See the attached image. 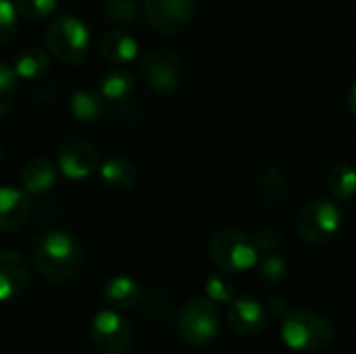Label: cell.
I'll return each instance as SVG.
<instances>
[{"mask_svg": "<svg viewBox=\"0 0 356 354\" xmlns=\"http://www.w3.org/2000/svg\"><path fill=\"white\" fill-rule=\"evenodd\" d=\"M35 271L50 284L71 282L83 267V248L67 232H44L31 244Z\"/></svg>", "mask_w": 356, "mask_h": 354, "instance_id": "1", "label": "cell"}, {"mask_svg": "<svg viewBox=\"0 0 356 354\" xmlns=\"http://www.w3.org/2000/svg\"><path fill=\"white\" fill-rule=\"evenodd\" d=\"M282 340L296 353H317L334 340V323L311 309H294L282 319Z\"/></svg>", "mask_w": 356, "mask_h": 354, "instance_id": "2", "label": "cell"}, {"mask_svg": "<svg viewBox=\"0 0 356 354\" xmlns=\"http://www.w3.org/2000/svg\"><path fill=\"white\" fill-rule=\"evenodd\" d=\"M177 332L179 338L194 348L215 342L221 332L217 305L209 296L190 298L177 313Z\"/></svg>", "mask_w": 356, "mask_h": 354, "instance_id": "3", "label": "cell"}, {"mask_svg": "<svg viewBox=\"0 0 356 354\" xmlns=\"http://www.w3.org/2000/svg\"><path fill=\"white\" fill-rule=\"evenodd\" d=\"M259 246L242 230H221L209 242L211 261L225 273H242L257 265Z\"/></svg>", "mask_w": 356, "mask_h": 354, "instance_id": "4", "label": "cell"}, {"mask_svg": "<svg viewBox=\"0 0 356 354\" xmlns=\"http://www.w3.org/2000/svg\"><path fill=\"white\" fill-rule=\"evenodd\" d=\"M88 44L90 31L86 23L75 15L56 17L46 27V48L56 61L65 65H77L86 56Z\"/></svg>", "mask_w": 356, "mask_h": 354, "instance_id": "5", "label": "cell"}, {"mask_svg": "<svg viewBox=\"0 0 356 354\" xmlns=\"http://www.w3.org/2000/svg\"><path fill=\"white\" fill-rule=\"evenodd\" d=\"M342 227V211L336 202L319 198L302 207L296 219L300 238L309 244L323 246L332 242Z\"/></svg>", "mask_w": 356, "mask_h": 354, "instance_id": "6", "label": "cell"}, {"mask_svg": "<svg viewBox=\"0 0 356 354\" xmlns=\"http://www.w3.org/2000/svg\"><path fill=\"white\" fill-rule=\"evenodd\" d=\"M90 340L100 354H127L134 346V330L117 309H106L94 315Z\"/></svg>", "mask_w": 356, "mask_h": 354, "instance_id": "7", "label": "cell"}, {"mask_svg": "<svg viewBox=\"0 0 356 354\" xmlns=\"http://www.w3.org/2000/svg\"><path fill=\"white\" fill-rule=\"evenodd\" d=\"M142 71H144L146 83L159 94L177 92V88L181 83V75H184L179 56L165 48H156V50L148 52L144 56Z\"/></svg>", "mask_w": 356, "mask_h": 354, "instance_id": "8", "label": "cell"}, {"mask_svg": "<svg viewBox=\"0 0 356 354\" xmlns=\"http://www.w3.org/2000/svg\"><path fill=\"white\" fill-rule=\"evenodd\" d=\"M196 0H144L148 25L165 35L179 33L194 17Z\"/></svg>", "mask_w": 356, "mask_h": 354, "instance_id": "9", "label": "cell"}, {"mask_svg": "<svg viewBox=\"0 0 356 354\" xmlns=\"http://www.w3.org/2000/svg\"><path fill=\"white\" fill-rule=\"evenodd\" d=\"M56 161H58L60 173L67 179L79 182L92 175L94 169L98 167V150L88 140L71 136V138L60 140L56 148Z\"/></svg>", "mask_w": 356, "mask_h": 354, "instance_id": "10", "label": "cell"}, {"mask_svg": "<svg viewBox=\"0 0 356 354\" xmlns=\"http://www.w3.org/2000/svg\"><path fill=\"white\" fill-rule=\"evenodd\" d=\"M29 286V265L15 250L0 252V300L4 305L17 303Z\"/></svg>", "mask_w": 356, "mask_h": 354, "instance_id": "11", "label": "cell"}, {"mask_svg": "<svg viewBox=\"0 0 356 354\" xmlns=\"http://www.w3.org/2000/svg\"><path fill=\"white\" fill-rule=\"evenodd\" d=\"M267 311L269 309H265L257 298L236 296L229 305L227 321L242 336H259L267 328Z\"/></svg>", "mask_w": 356, "mask_h": 354, "instance_id": "12", "label": "cell"}, {"mask_svg": "<svg viewBox=\"0 0 356 354\" xmlns=\"http://www.w3.org/2000/svg\"><path fill=\"white\" fill-rule=\"evenodd\" d=\"M31 215L29 194L25 190L4 186L0 190V230L4 234H13L21 230Z\"/></svg>", "mask_w": 356, "mask_h": 354, "instance_id": "13", "label": "cell"}, {"mask_svg": "<svg viewBox=\"0 0 356 354\" xmlns=\"http://www.w3.org/2000/svg\"><path fill=\"white\" fill-rule=\"evenodd\" d=\"M102 296L106 300V305L111 309L117 311H125L131 309L134 305L140 303L142 298V288L136 280H131L129 275H115L106 282Z\"/></svg>", "mask_w": 356, "mask_h": 354, "instance_id": "14", "label": "cell"}, {"mask_svg": "<svg viewBox=\"0 0 356 354\" xmlns=\"http://www.w3.org/2000/svg\"><path fill=\"white\" fill-rule=\"evenodd\" d=\"M100 54L113 65H125L138 56V42L121 29H111L100 40Z\"/></svg>", "mask_w": 356, "mask_h": 354, "instance_id": "15", "label": "cell"}, {"mask_svg": "<svg viewBox=\"0 0 356 354\" xmlns=\"http://www.w3.org/2000/svg\"><path fill=\"white\" fill-rule=\"evenodd\" d=\"M290 186L282 169L269 167L259 177V198L267 209H282L288 202Z\"/></svg>", "mask_w": 356, "mask_h": 354, "instance_id": "16", "label": "cell"}, {"mask_svg": "<svg viewBox=\"0 0 356 354\" xmlns=\"http://www.w3.org/2000/svg\"><path fill=\"white\" fill-rule=\"evenodd\" d=\"M56 182L54 165L48 159H31L21 171V186L27 194H46Z\"/></svg>", "mask_w": 356, "mask_h": 354, "instance_id": "17", "label": "cell"}, {"mask_svg": "<svg viewBox=\"0 0 356 354\" xmlns=\"http://www.w3.org/2000/svg\"><path fill=\"white\" fill-rule=\"evenodd\" d=\"M100 177L111 190H127L136 184V167L125 156H111L100 167Z\"/></svg>", "mask_w": 356, "mask_h": 354, "instance_id": "18", "label": "cell"}, {"mask_svg": "<svg viewBox=\"0 0 356 354\" xmlns=\"http://www.w3.org/2000/svg\"><path fill=\"white\" fill-rule=\"evenodd\" d=\"M134 73L129 69H125L123 65H117L115 69L106 71L100 79V92L104 100L111 102H121L123 98L129 96V92L134 90Z\"/></svg>", "mask_w": 356, "mask_h": 354, "instance_id": "19", "label": "cell"}, {"mask_svg": "<svg viewBox=\"0 0 356 354\" xmlns=\"http://www.w3.org/2000/svg\"><path fill=\"white\" fill-rule=\"evenodd\" d=\"M50 67V58L48 52H44L42 48H27L23 50L17 58H15V73L23 79H35L42 77Z\"/></svg>", "mask_w": 356, "mask_h": 354, "instance_id": "20", "label": "cell"}, {"mask_svg": "<svg viewBox=\"0 0 356 354\" xmlns=\"http://www.w3.org/2000/svg\"><path fill=\"white\" fill-rule=\"evenodd\" d=\"M69 111L77 121H94L102 113V100L90 90H77L69 98Z\"/></svg>", "mask_w": 356, "mask_h": 354, "instance_id": "21", "label": "cell"}, {"mask_svg": "<svg viewBox=\"0 0 356 354\" xmlns=\"http://www.w3.org/2000/svg\"><path fill=\"white\" fill-rule=\"evenodd\" d=\"M327 190L336 200L346 202L356 194V171L348 165H338L327 175Z\"/></svg>", "mask_w": 356, "mask_h": 354, "instance_id": "22", "label": "cell"}, {"mask_svg": "<svg viewBox=\"0 0 356 354\" xmlns=\"http://www.w3.org/2000/svg\"><path fill=\"white\" fill-rule=\"evenodd\" d=\"M106 17L117 25H136L140 8L136 0H106Z\"/></svg>", "mask_w": 356, "mask_h": 354, "instance_id": "23", "label": "cell"}, {"mask_svg": "<svg viewBox=\"0 0 356 354\" xmlns=\"http://www.w3.org/2000/svg\"><path fill=\"white\" fill-rule=\"evenodd\" d=\"M204 292H207V296H209L213 303H227V305H232V303L236 300L232 282H229L227 277H223V275H217V273H213V275L207 277V282H204Z\"/></svg>", "mask_w": 356, "mask_h": 354, "instance_id": "24", "label": "cell"}, {"mask_svg": "<svg viewBox=\"0 0 356 354\" xmlns=\"http://www.w3.org/2000/svg\"><path fill=\"white\" fill-rule=\"evenodd\" d=\"M19 15L27 21H42L56 8V0H15Z\"/></svg>", "mask_w": 356, "mask_h": 354, "instance_id": "25", "label": "cell"}, {"mask_svg": "<svg viewBox=\"0 0 356 354\" xmlns=\"http://www.w3.org/2000/svg\"><path fill=\"white\" fill-rule=\"evenodd\" d=\"M17 6L10 0H0V44L8 46L17 31Z\"/></svg>", "mask_w": 356, "mask_h": 354, "instance_id": "26", "label": "cell"}, {"mask_svg": "<svg viewBox=\"0 0 356 354\" xmlns=\"http://www.w3.org/2000/svg\"><path fill=\"white\" fill-rule=\"evenodd\" d=\"M259 269H261V277H263V280L277 284V282L286 280V275H288V261H286L282 255L269 252V255L261 261Z\"/></svg>", "mask_w": 356, "mask_h": 354, "instance_id": "27", "label": "cell"}, {"mask_svg": "<svg viewBox=\"0 0 356 354\" xmlns=\"http://www.w3.org/2000/svg\"><path fill=\"white\" fill-rule=\"evenodd\" d=\"M15 83H17V73L15 69H10L8 65H2L0 67V94H2V100H0V113L6 115L10 104H13V98H15Z\"/></svg>", "mask_w": 356, "mask_h": 354, "instance_id": "28", "label": "cell"}, {"mask_svg": "<svg viewBox=\"0 0 356 354\" xmlns=\"http://www.w3.org/2000/svg\"><path fill=\"white\" fill-rule=\"evenodd\" d=\"M254 242H257L259 250H263V252H275V250L282 246L284 236H282V232L275 230V227H263V230L257 232Z\"/></svg>", "mask_w": 356, "mask_h": 354, "instance_id": "29", "label": "cell"}, {"mask_svg": "<svg viewBox=\"0 0 356 354\" xmlns=\"http://www.w3.org/2000/svg\"><path fill=\"white\" fill-rule=\"evenodd\" d=\"M56 94H58V88H56V83H46V86L38 88L33 96H35L40 102H50V100H54V98H56Z\"/></svg>", "mask_w": 356, "mask_h": 354, "instance_id": "30", "label": "cell"}, {"mask_svg": "<svg viewBox=\"0 0 356 354\" xmlns=\"http://www.w3.org/2000/svg\"><path fill=\"white\" fill-rule=\"evenodd\" d=\"M267 309H269V313H271V315H275V317H280V319H284V317L290 313V309H288L286 300H282V298H271V300H269V305H267Z\"/></svg>", "mask_w": 356, "mask_h": 354, "instance_id": "31", "label": "cell"}, {"mask_svg": "<svg viewBox=\"0 0 356 354\" xmlns=\"http://www.w3.org/2000/svg\"><path fill=\"white\" fill-rule=\"evenodd\" d=\"M348 108H350V113L356 117V81L355 86L350 88V94H348Z\"/></svg>", "mask_w": 356, "mask_h": 354, "instance_id": "32", "label": "cell"}]
</instances>
